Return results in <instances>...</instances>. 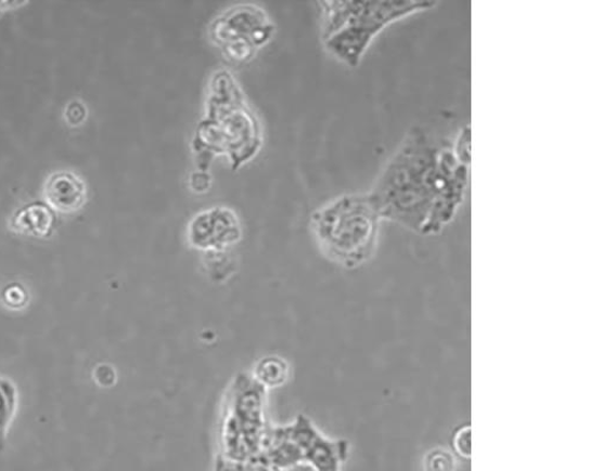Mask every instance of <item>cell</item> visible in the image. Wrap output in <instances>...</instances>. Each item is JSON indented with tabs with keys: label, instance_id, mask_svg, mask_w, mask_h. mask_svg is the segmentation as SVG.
<instances>
[{
	"label": "cell",
	"instance_id": "1",
	"mask_svg": "<svg viewBox=\"0 0 589 471\" xmlns=\"http://www.w3.org/2000/svg\"><path fill=\"white\" fill-rule=\"evenodd\" d=\"M470 163L457 155L453 142L414 127L406 133L369 194L382 220L421 235H435L453 222L463 205Z\"/></svg>",
	"mask_w": 589,
	"mask_h": 471
},
{
	"label": "cell",
	"instance_id": "17",
	"mask_svg": "<svg viewBox=\"0 0 589 471\" xmlns=\"http://www.w3.org/2000/svg\"><path fill=\"white\" fill-rule=\"evenodd\" d=\"M212 179L207 171L197 170L191 174L190 186L197 193L207 192L210 186Z\"/></svg>",
	"mask_w": 589,
	"mask_h": 471
},
{
	"label": "cell",
	"instance_id": "6",
	"mask_svg": "<svg viewBox=\"0 0 589 471\" xmlns=\"http://www.w3.org/2000/svg\"><path fill=\"white\" fill-rule=\"evenodd\" d=\"M242 237L238 213L228 207H212L195 214L188 224L189 244L209 252H225Z\"/></svg>",
	"mask_w": 589,
	"mask_h": 471
},
{
	"label": "cell",
	"instance_id": "3",
	"mask_svg": "<svg viewBox=\"0 0 589 471\" xmlns=\"http://www.w3.org/2000/svg\"><path fill=\"white\" fill-rule=\"evenodd\" d=\"M381 221L371 194H348L315 211L310 224L315 239L329 259L356 267L372 258Z\"/></svg>",
	"mask_w": 589,
	"mask_h": 471
},
{
	"label": "cell",
	"instance_id": "5",
	"mask_svg": "<svg viewBox=\"0 0 589 471\" xmlns=\"http://www.w3.org/2000/svg\"><path fill=\"white\" fill-rule=\"evenodd\" d=\"M276 26L268 13L254 4H239L219 13L212 22L209 36L230 62L251 61L273 36Z\"/></svg>",
	"mask_w": 589,
	"mask_h": 471
},
{
	"label": "cell",
	"instance_id": "14",
	"mask_svg": "<svg viewBox=\"0 0 589 471\" xmlns=\"http://www.w3.org/2000/svg\"><path fill=\"white\" fill-rule=\"evenodd\" d=\"M453 448L462 459L470 460L472 456V429L471 426H463L456 430L453 435Z\"/></svg>",
	"mask_w": 589,
	"mask_h": 471
},
{
	"label": "cell",
	"instance_id": "10",
	"mask_svg": "<svg viewBox=\"0 0 589 471\" xmlns=\"http://www.w3.org/2000/svg\"><path fill=\"white\" fill-rule=\"evenodd\" d=\"M287 376H290V367L286 362L278 356H268L258 361L254 380L265 389H273L283 385Z\"/></svg>",
	"mask_w": 589,
	"mask_h": 471
},
{
	"label": "cell",
	"instance_id": "13",
	"mask_svg": "<svg viewBox=\"0 0 589 471\" xmlns=\"http://www.w3.org/2000/svg\"><path fill=\"white\" fill-rule=\"evenodd\" d=\"M2 300L8 308L18 311L29 302V292L21 283H10L2 290Z\"/></svg>",
	"mask_w": 589,
	"mask_h": 471
},
{
	"label": "cell",
	"instance_id": "7",
	"mask_svg": "<svg viewBox=\"0 0 589 471\" xmlns=\"http://www.w3.org/2000/svg\"><path fill=\"white\" fill-rule=\"evenodd\" d=\"M44 194L52 210L71 213L85 206L87 186L75 173L61 171L48 180Z\"/></svg>",
	"mask_w": 589,
	"mask_h": 471
},
{
	"label": "cell",
	"instance_id": "2",
	"mask_svg": "<svg viewBox=\"0 0 589 471\" xmlns=\"http://www.w3.org/2000/svg\"><path fill=\"white\" fill-rule=\"evenodd\" d=\"M263 146V129L228 70L210 78L207 112L196 128L193 140L200 170L207 171L217 155L229 158L232 168L248 163Z\"/></svg>",
	"mask_w": 589,
	"mask_h": 471
},
{
	"label": "cell",
	"instance_id": "16",
	"mask_svg": "<svg viewBox=\"0 0 589 471\" xmlns=\"http://www.w3.org/2000/svg\"><path fill=\"white\" fill-rule=\"evenodd\" d=\"M94 381L103 388L113 387L117 380L116 371L112 366L100 365L93 372Z\"/></svg>",
	"mask_w": 589,
	"mask_h": 471
},
{
	"label": "cell",
	"instance_id": "15",
	"mask_svg": "<svg viewBox=\"0 0 589 471\" xmlns=\"http://www.w3.org/2000/svg\"><path fill=\"white\" fill-rule=\"evenodd\" d=\"M87 118V109L84 104L80 102H73L68 104L65 110V119L67 120L68 125L72 126H79L85 122V119Z\"/></svg>",
	"mask_w": 589,
	"mask_h": 471
},
{
	"label": "cell",
	"instance_id": "11",
	"mask_svg": "<svg viewBox=\"0 0 589 471\" xmlns=\"http://www.w3.org/2000/svg\"><path fill=\"white\" fill-rule=\"evenodd\" d=\"M17 408V390L13 383L0 377V453L5 449L7 437Z\"/></svg>",
	"mask_w": 589,
	"mask_h": 471
},
{
	"label": "cell",
	"instance_id": "12",
	"mask_svg": "<svg viewBox=\"0 0 589 471\" xmlns=\"http://www.w3.org/2000/svg\"><path fill=\"white\" fill-rule=\"evenodd\" d=\"M457 466L454 454L444 448L432 449L423 459V471H456Z\"/></svg>",
	"mask_w": 589,
	"mask_h": 471
},
{
	"label": "cell",
	"instance_id": "9",
	"mask_svg": "<svg viewBox=\"0 0 589 471\" xmlns=\"http://www.w3.org/2000/svg\"><path fill=\"white\" fill-rule=\"evenodd\" d=\"M348 456L346 441H333L319 433L304 452L305 462L312 471H341Z\"/></svg>",
	"mask_w": 589,
	"mask_h": 471
},
{
	"label": "cell",
	"instance_id": "4",
	"mask_svg": "<svg viewBox=\"0 0 589 471\" xmlns=\"http://www.w3.org/2000/svg\"><path fill=\"white\" fill-rule=\"evenodd\" d=\"M434 2H324L322 40L331 55L358 66L375 37L390 24L434 8Z\"/></svg>",
	"mask_w": 589,
	"mask_h": 471
},
{
	"label": "cell",
	"instance_id": "8",
	"mask_svg": "<svg viewBox=\"0 0 589 471\" xmlns=\"http://www.w3.org/2000/svg\"><path fill=\"white\" fill-rule=\"evenodd\" d=\"M56 223V213L43 201H33L22 207L11 220L13 231L38 238L50 237Z\"/></svg>",
	"mask_w": 589,
	"mask_h": 471
}]
</instances>
